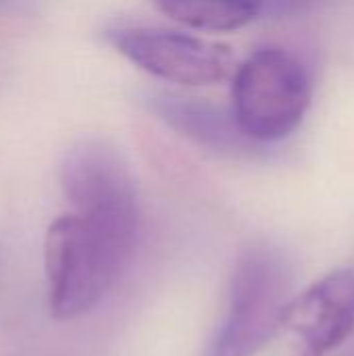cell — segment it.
<instances>
[{
	"label": "cell",
	"mask_w": 354,
	"mask_h": 356,
	"mask_svg": "<svg viewBox=\"0 0 354 356\" xmlns=\"http://www.w3.org/2000/svg\"><path fill=\"white\" fill-rule=\"evenodd\" d=\"M61 188L77 217L134 252L140 234L138 188L125 154L113 142H75L61 163Z\"/></svg>",
	"instance_id": "obj_1"
},
{
	"label": "cell",
	"mask_w": 354,
	"mask_h": 356,
	"mask_svg": "<svg viewBox=\"0 0 354 356\" xmlns=\"http://www.w3.org/2000/svg\"><path fill=\"white\" fill-rule=\"evenodd\" d=\"M129 257L131 252L75 213L58 217L44 242L50 313L63 321L90 313L113 288Z\"/></svg>",
	"instance_id": "obj_2"
},
{
	"label": "cell",
	"mask_w": 354,
	"mask_h": 356,
	"mask_svg": "<svg viewBox=\"0 0 354 356\" xmlns=\"http://www.w3.org/2000/svg\"><path fill=\"white\" fill-rule=\"evenodd\" d=\"M292 271L271 246L246 248L234 267L230 298L204 356H255L282 327Z\"/></svg>",
	"instance_id": "obj_3"
},
{
	"label": "cell",
	"mask_w": 354,
	"mask_h": 356,
	"mask_svg": "<svg viewBox=\"0 0 354 356\" xmlns=\"http://www.w3.org/2000/svg\"><path fill=\"white\" fill-rule=\"evenodd\" d=\"M311 104L305 65L282 48H261L238 65L232 79V117L255 144L288 138Z\"/></svg>",
	"instance_id": "obj_4"
},
{
	"label": "cell",
	"mask_w": 354,
	"mask_h": 356,
	"mask_svg": "<svg viewBox=\"0 0 354 356\" xmlns=\"http://www.w3.org/2000/svg\"><path fill=\"white\" fill-rule=\"evenodd\" d=\"M104 40L142 71L179 86H213L234 67V52L227 44L175 29L117 27L108 29Z\"/></svg>",
	"instance_id": "obj_5"
},
{
	"label": "cell",
	"mask_w": 354,
	"mask_h": 356,
	"mask_svg": "<svg viewBox=\"0 0 354 356\" xmlns=\"http://www.w3.org/2000/svg\"><path fill=\"white\" fill-rule=\"evenodd\" d=\"M282 325L303 340L307 356H325L354 332V271L342 269L288 302Z\"/></svg>",
	"instance_id": "obj_6"
},
{
	"label": "cell",
	"mask_w": 354,
	"mask_h": 356,
	"mask_svg": "<svg viewBox=\"0 0 354 356\" xmlns=\"http://www.w3.org/2000/svg\"><path fill=\"white\" fill-rule=\"evenodd\" d=\"M144 102L169 129L211 152L236 156L248 152L255 144L238 129L232 111L227 113L204 98L152 92Z\"/></svg>",
	"instance_id": "obj_7"
},
{
	"label": "cell",
	"mask_w": 354,
	"mask_h": 356,
	"mask_svg": "<svg viewBox=\"0 0 354 356\" xmlns=\"http://www.w3.org/2000/svg\"><path fill=\"white\" fill-rule=\"evenodd\" d=\"M169 19L202 31H234L259 17L263 0H150Z\"/></svg>",
	"instance_id": "obj_8"
}]
</instances>
